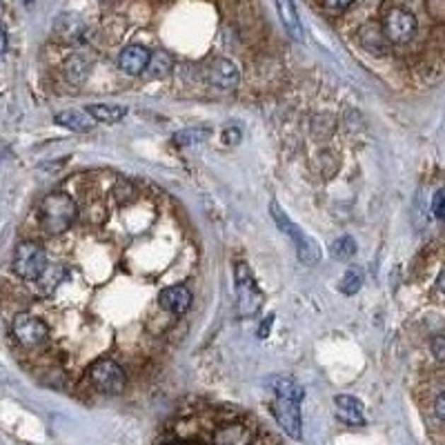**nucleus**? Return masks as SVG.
Returning a JSON list of instances; mask_svg holds the SVG:
<instances>
[{"label":"nucleus","mask_w":445,"mask_h":445,"mask_svg":"<svg viewBox=\"0 0 445 445\" xmlns=\"http://www.w3.org/2000/svg\"><path fill=\"white\" fill-rule=\"evenodd\" d=\"M54 120L58 122V125H63L71 132H89L94 129L96 120L91 118L85 110H65V112H58L54 116Z\"/></svg>","instance_id":"obj_18"},{"label":"nucleus","mask_w":445,"mask_h":445,"mask_svg":"<svg viewBox=\"0 0 445 445\" xmlns=\"http://www.w3.org/2000/svg\"><path fill=\"white\" fill-rule=\"evenodd\" d=\"M252 441H254V432L241 423L223 425L219 432L214 434V445H252Z\"/></svg>","instance_id":"obj_14"},{"label":"nucleus","mask_w":445,"mask_h":445,"mask_svg":"<svg viewBox=\"0 0 445 445\" xmlns=\"http://www.w3.org/2000/svg\"><path fill=\"white\" fill-rule=\"evenodd\" d=\"M270 386L276 394V398H287V401H294V403H301L303 396H305V390L303 386L291 376H272Z\"/></svg>","instance_id":"obj_17"},{"label":"nucleus","mask_w":445,"mask_h":445,"mask_svg":"<svg viewBox=\"0 0 445 445\" xmlns=\"http://www.w3.org/2000/svg\"><path fill=\"white\" fill-rule=\"evenodd\" d=\"M234 276H236V294H238L241 314L243 316H250V314H254L260 308V301H263V296H260L254 276H252L250 267L245 265V263H238L236 265Z\"/></svg>","instance_id":"obj_7"},{"label":"nucleus","mask_w":445,"mask_h":445,"mask_svg":"<svg viewBox=\"0 0 445 445\" xmlns=\"http://www.w3.org/2000/svg\"><path fill=\"white\" fill-rule=\"evenodd\" d=\"M63 74L71 85H83L91 74V60L83 54H71L65 60Z\"/></svg>","instance_id":"obj_16"},{"label":"nucleus","mask_w":445,"mask_h":445,"mask_svg":"<svg viewBox=\"0 0 445 445\" xmlns=\"http://www.w3.org/2000/svg\"><path fill=\"white\" fill-rule=\"evenodd\" d=\"M76 214H79V209H76V203L71 201V196H67L63 192L50 194V196H45L40 203V214H38L40 227L50 236H58V234L67 232V229L74 225Z\"/></svg>","instance_id":"obj_1"},{"label":"nucleus","mask_w":445,"mask_h":445,"mask_svg":"<svg viewBox=\"0 0 445 445\" xmlns=\"http://www.w3.org/2000/svg\"><path fill=\"white\" fill-rule=\"evenodd\" d=\"M47 254H45L42 245L34 241L18 243L16 252H13V272L25 281H38L47 270Z\"/></svg>","instance_id":"obj_3"},{"label":"nucleus","mask_w":445,"mask_h":445,"mask_svg":"<svg viewBox=\"0 0 445 445\" xmlns=\"http://www.w3.org/2000/svg\"><path fill=\"white\" fill-rule=\"evenodd\" d=\"M172 67H174L172 54H167L165 50H158V52H151L149 65H147L143 76L147 81H161V79H165V76L172 71Z\"/></svg>","instance_id":"obj_19"},{"label":"nucleus","mask_w":445,"mask_h":445,"mask_svg":"<svg viewBox=\"0 0 445 445\" xmlns=\"http://www.w3.org/2000/svg\"><path fill=\"white\" fill-rule=\"evenodd\" d=\"M209 129L207 127H187L183 132H176L174 134V143L180 145V147H190V145H198V143H205L209 138Z\"/></svg>","instance_id":"obj_23"},{"label":"nucleus","mask_w":445,"mask_h":445,"mask_svg":"<svg viewBox=\"0 0 445 445\" xmlns=\"http://www.w3.org/2000/svg\"><path fill=\"white\" fill-rule=\"evenodd\" d=\"M432 214L437 219L445 221V187H441L434 196H432Z\"/></svg>","instance_id":"obj_27"},{"label":"nucleus","mask_w":445,"mask_h":445,"mask_svg":"<svg viewBox=\"0 0 445 445\" xmlns=\"http://www.w3.org/2000/svg\"><path fill=\"white\" fill-rule=\"evenodd\" d=\"M0 11H3V7H0Z\"/></svg>","instance_id":"obj_35"},{"label":"nucleus","mask_w":445,"mask_h":445,"mask_svg":"<svg viewBox=\"0 0 445 445\" xmlns=\"http://www.w3.org/2000/svg\"><path fill=\"white\" fill-rule=\"evenodd\" d=\"M67 270L63 265H50L47 270H45V274L38 279V287L42 294H52V291L63 283Z\"/></svg>","instance_id":"obj_22"},{"label":"nucleus","mask_w":445,"mask_h":445,"mask_svg":"<svg viewBox=\"0 0 445 445\" xmlns=\"http://www.w3.org/2000/svg\"><path fill=\"white\" fill-rule=\"evenodd\" d=\"M359 40H361V47L365 52H370L372 56H386L390 54V40L383 34V27L374 21L361 25L359 29Z\"/></svg>","instance_id":"obj_10"},{"label":"nucleus","mask_w":445,"mask_h":445,"mask_svg":"<svg viewBox=\"0 0 445 445\" xmlns=\"http://www.w3.org/2000/svg\"><path fill=\"white\" fill-rule=\"evenodd\" d=\"M330 254H332V258L334 260H349L352 256L357 254V243H354V238L352 236H341V238H336L334 243H332V248H330Z\"/></svg>","instance_id":"obj_24"},{"label":"nucleus","mask_w":445,"mask_h":445,"mask_svg":"<svg viewBox=\"0 0 445 445\" xmlns=\"http://www.w3.org/2000/svg\"><path fill=\"white\" fill-rule=\"evenodd\" d=\"M439 287H441V291L445 294V270L441 272V276H439Z\"/></svg>","instance_id":"obj_34"},{"label":"nucleus","mask_w":445,"mask_h":445,"mask_svg":"<svg viewBox=\"0 0 445 445\" xmlns=\"http://www.w3.org/2000/svg\"><path fill=\"white\" fill-rule=\"evenodd\" d=\"M272 323H274V316H267V318L263 320V325H260V330H258V336H260V339H265V336H267Z\"/></svg>","instance_id":"obj_32"},{"label":"nucleus","mask_w":445,"mask_h":445,"mask_svg":"<svg viewBox=\"0 0 445 445\" xmlns=\"http://www.w3.org/2000/svg\"><path fill=\"white\" fill-rule=\"evenodd\" d=\"M429 352H432L437 363L445 365V336H434V339L429 341Z\"/></svg>","instance_id":"obj_26"},{"label":"nucleus","mask_w":445,"mask_h":445,"mask_svg":"<svg viewBox=\"0 0 445 445\" xmlns=\"http://www.w3.org/2000/svg\"><path fill=\"white\" fill-rule=\"evenodd\" d=\"M270 214H272L276 227H279L285 236H289L291 241H294V248H296V254H299L301 263L303 265H314V263H318V258H320L318 245L308 234H305L294 221L287 216V214L283 212V207L279 205V201H272L270 203Z\"/></svg>","instance_id":"obj_2"},{"label":"nucleus","mask_w":445,"mask_h":445,"mask_svg":"<svg viewBox=\"0 0 445 445\" xmlns=\"http://www.w3.org/2000/svg\"><path fill=\"white\" fill-rule=\"evenodd\" d=\"M336 405V417L347 425H363L365 423V414H363V403L359 398L349 396V394H339L334 398Z\"/></svg>","instance_id":"obj_13"},{"label":"nucleus","mask_w":445,"mask_h":445,"mask_svg":"<svg viewBox=\"0 0 445 445\" xmlns=\"http://www.w3.org/2000/svg\"><path fill=\"white\" fill-rule=\"evenodd\" d=\"M158 303L167 312L183 314V312H187L192 305V291L185 285H170L158 294Z\"/></svg>","instance_id":"obj_11"},{"label":"nucleus","mask_w":445,"mask_h":445,"mask_svg":"<svg viewBox=\"0 0 445 445\" xmlns=\"http://www.w3.org/2000/svg\"><path fill=\"white\" fill-rule=\"evenodd\" d=\"M272 414L276 423L281 425L283 432L294 439V441H301L303 437V421H301V410H299V403L294 401H287V398H274L272 403Z\"/></svg>","instance_id":"obj_8"},{"label":"nucleus","mask_w":445,"mask_h":445,"mask_svg":"<svg viewBox=\"0 0 445 445\" xmlns=\"http://www.w3.org/2000/svg\"><path fill=\"white\" fill-rule=\"evenodd\" d=\"M56 34L65 42H81L87 34V27L79 16H74V13H63V16L56 21Z\"/></svg>","instance_id":"obj_15"},{"label":"nucleus","mask_w":445,"mask_h":445,"mask_svg":"<svg viewBox=\"0 0 445 445\" xmlns=\"http://www.w3.org/2000/svg\"><path fill=\"white\" fill-rule=\"evenodd\" d=\"M427 13L437 21H445V3H427L425 5Z\"/></svg>","instance_id":"obj_29"},{"label":"nucleus","mask_w":445,"mask_h":445,"mask_svg":"<svg viewBox=\"0 0 445 445\" xmlns=\"http://www.w3.org/2000/svg\"><path fill=\"white\" fill-rule=\"evenodd\" d=\"M85 112L98 122H118L127 116V107H122V105H87Z\"/></svg>","instance_id":"obj_20"},{"label":"nucleus","mask_w":445,"mask_h":445,"mask_svg":"<svg viewBox=\"0 0 445 445\" xmlns=\"http://www.w3.org/2000/svg\"><path fill=\"white\" fill-rule=\"evenodd\" d=\"M87 376L98 392L103 394H120L125 390V372L112 359H98L87 370Z\"/></svg>","instance_id":"obj_5"},{"label":"nucleus","mask_w":445,"mask_h":445,"mask_svg":"<svg viewBox=\"0 0 445 445\" xmlns=\"http://www.w3.org/2000/svg\"><path fill=\"white\" fill-rule=\"evenodd\" d=\"M207 81L212 87L223 89V91H232L238 87L241 74L238 67L227 58H214L209 67H207Z\"/></svg>","instance_id":"obj_9"},{"label":"nucleus","mask_w":445,"mask_h":445,"mask_svg":"<svg viewBox=\"0 0 445 445\" xmlns=\"http://www.w3.org/2000/svg\"><path fill=\"white\" fill-rule=\"evenodd\" d=\"M383 34L390 45H405L417 36V16L405 7H390L381 21Z\"/></svg>","instance_id":"obj_4"},{"label":"nucleus","mask_w":445,"mask_h":445,"mask_svg":"<svg viewBox=\"0 0 445 445\" xmlns=\"http://www.w3.org/2000/svg\"><path fill=\"white\" fill-rule=\"evenodd\" d=\"M361 285H363V272H361V267H357V265L347 267L345 274H343V279H341V291H343V294L354 296L357 291L361 289Z\"/></svg>","instance_id":"obj_25"},{"label":"nucleus","mask_w":445,"mask_h":445,"mask_svg":"<svg viewBox=\"0 0 445 445\" xmlns=\"http://www.w3.org/2000/svg\"><path fill=\"white\" fill-rule=\"evenodd\" d=\"M434 412H437V417H439L441 421H445V392L439 394L437 403H434Z\"/></svg>","instance_id":"obj_31"},{"label":"nucleus","mask_w":445,"mask_h":445,"mask_svg":"<svg viewBox=\"0 0 445 445\" xmlns=\"http://www.w3.org/2000/svg\"><path fill=\"white\" fill-rule=\"evenodd\" d=\"M11 332L16 336V341L25 347H36L50 336V328L45 325V320H40L38 316L29 312L16 314V318H13L11 323Z\"/></svg>","instance_id":"obj_6"},{"label":"nucleus","mask_w":445,"mask_h":445,"mask_svg":"<svg viewBox=\"0 0 445 445\" xmlns=\"http://www.w3.org/2000/svg\"><path fill=\"white\" fill-rule=\"evenodd\" d=\"M276 9H279V16L285 25V32L294 40H303V25L296 16V7L291 3H276Z\"/></svg>","instance_id":"obj_21"},{"label":"nucleus","mask_w":445,"mask_h":445,"mask_svg":"<svg viewBox=\"0 0 445 445\" xmlns=\"http://www.w3.org/2000/svg\"><path fill=\"white\" fill-rule=\"evenodd\" d=\"M223 141H225L227 145L238 143V141H241V132H238L236 127H227V129L223 132Z\"/></svg>","instance_id":"obj_30"},{"label":"nucleus","mask_w":445,"mask_h":445,"mask_svg":"<svg viewBox=\"0 0 445 445\" xmlns=\"http://www.w3.org/2000/svg\"><path fill=\"white\" fill-rule=\"evenodd\" d=\"M149 58H151V52H147L143 45H127L118 58V65L125 74L138 76V74H145Z\"/></svg>","instance_id":"obj_12"},{"label":"nucleus","mask_w":445,"mask_h":445,"mask_svg":"<svg viewBox=\"0 0 445 445\" xmlns=\"http://www.w3.org/2000/svg\"><path fill=\"white\" fill-rule=\"evenodd\" d=\"M7 52V34H5V29L0 27V56H3Z\"/></svg>","instance_id":"obj_33"},{"label":"nucleus","mask_w":445,"mask_h":445,"mask_svg":"<svg viewBox=\"0 0 445 445\" xmlns=\"http://www.w3.org/2000/svg\"><path fill=\"white\" fill-rule=\"evenodd\" d=\"M352 5H354L352 0H325V3H320V7H323L325 11H345Z\"/></svg>","instance_id":"obj_28"}]
</instances>
